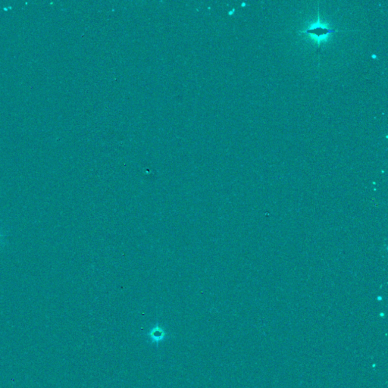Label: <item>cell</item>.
<instances>
[{"label":"cell","instance_id":"6da1fadb","mask_svg":"<svg viewBox=\"0 0 388 388\" xmlns=\"http://www.w3.org/2000/svg\"><path fill=\"white\" fill-rule=\"evenodd\" d=\"M339 32L337 29L330 28L327 24L321 22L320 18L319 9H318V20L316 22L310 24L307 28L299 32L300 34H307L316 41L318 45V50L321 48V43L327 41L330 33Z\"/></svg>","mask_w":388,"mask_h":388},{"label":"cell","instance_id":"3957f363","mask_svg":"<svg viewBox=\"0 0 388 388\" xmlns=\"http://www.w3.org/2000/svg\"></svg>","mask_w":388,"mask_h":388},{"label":"cell","instance_id":"7a4b0ae2","mask_svg":"<svg viewBox=\"0 0 388 388\" xmlns=\"http://www.w3.org/2000/svg\"><path fill=\"white\" fill-rule=\"evenodd\" d=\"M168 331L165 327H162L159 323L155 324L153 327L147 332V339L150 340V343L159 346L160 343L163 342L168 338Z\"/></svg>","mask_w":388,"mask_h":388}]
</instances>
